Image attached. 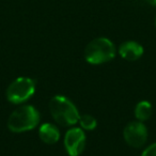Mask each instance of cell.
I'll return each mask as SVG.
<instances>
[{
    "instance_id": "9c48e42d",
    "label": "cell",
    "mask_w": 156,
    "mask_h": 156,
    "mask_svg": "<svg viewBox=\"0 0 156 156\" xmlns=\"http://www.w3.org/2000/svg\"><path fill=\"white\" fill-rule=\"evenodd\" d=\"M152 115V105L147 101L138 103L135 108V115L139 121H145L147 120Z\"/></svg>"
},
{
    "instance_id": "52a82bcc",
    "label": "cell",
    "mask_w": 156,
    "mask_h": 156,
    "mask_svg": "<svg viewBox=\"0 0 156 156\" xmlns=\"http://www.w3.org/2000/svg\"><path fill=\"white\" fill-rule=\"evenodd\" d=\"M119 54L127 61H136L143 55V48L139 43L134 41L124 42L119 48Z\"/></svg>"
},
{
    "instance_id": "7c38bea8",
    "label": "cell",
    "mask_w": 156,
    "mask_h": 156,
    "mask_svg": "<svg viewBox=\"0 0 156 156\" xmlns=\"http://www.w3.org/2000/svg\"><path fill=\"white\" fill-rule=\"evenodd\" d=\"M145 1H147V2H149L151 5H154V7H156V0H145Z\"/></svg>"
},
{
    "instance_id": "8992f818",
    "label": "cell",
    "mask_w": 156,
    "mask_h": 156,
    "mask_svg": "<svg viewBox=\"0 0 156 156\" xmlns=\"http://www.w3.org/2000/svg\"><path fill=\"white\" fill-rule=\"evenodd\" d=\"M64 147L69 156H78L86 147V134L81 128H71L65 134Z\"/></svg>"
},
{
    "instance_id": "6da1fadb",
    "label": "cell",
    "mask_w": 156,
    "mask_h": 156,
    "mask_svg": "<svg viewBox=\"0 0 156 156\" xmlns=\"http://www.w3.org/2000/svg\"><path fill=\"white\" fill-rule=\"evenodd\" d=\"M49 110L57 123L62 126L74 125L79 121V112L76 106L65 96L57 95L49 103Z\"/></svg>"
},
{
    "instance_id": "277c9868",
    "label": "cell",
    "mask_w": 156,
    "mask_h": 156,
    "mask_svg": "<svg viewBox=\"0 0 156 156\" xmlns=\"http://www.w3.org/2000/svg\"><path fill=\"white\" fill-rule=\"evenodd\" d=\"M35 92V80L29 77H20L9 86L7 98L13 104H22L28 101Z\"/></svg>"
},
{
    "instance_id": "3957f363",
    "label": "cell",
    "mask_w": 156,
    "mask_h": 156,
    "mask_svg": "<svg viewBox=\"0 0 156 156\" xmlns=\"http://www.w3.org/2000/svg\"><path fill=\"white\" fill-rule=\"evenodd\" d=\"M115 56L113 43L106 37H98L87 45L85 58L90 64H102L112 60Z\"/></svg>"
},
{
    "instance_id": "7a4b0ae2",
    "label": "cell",
    "mask_w": 156,
    "mask_h": 156,
    "mask_svg": "<svg viewBox=\"0 0 156 156\" xmlns=\"http://www.w3.org/2000/svg\"><path fill=\"white\" fill-rule=\"evenodd\" d=\"M40 122V113L31 105L20 106L12 112L8 120V127L13 133H24L33 129Z\"/></svg>"
},
{
    "instance_id": "8fae6325",
    "label": "cell",
    "mask_w": 156,
    "mask_h": 156,
    "mask_svg": "<svg viewBox=\"0 0 156 156\" xmlns=\"http://www.w3.org/2000/svg\"><path fill=\"white\" fill-rule=\"evenodd\" d=\"M141 156H156V143H153L150 147H147L142 152V155Z\"/></svg>"
},
{
    "instance_id": "ba28073f",
    "label": "cell",
    "mask_w": 156,
    "mask_h": 156,
    "mask_svg": "<svg viewBox=\"0 0 156 156\" xmlns=\"http://www.w3.org/2000/svg\"><path fill=\"white\" fill-rule=\"evenodd\" d=\"M40 138L47 144H54L58 142L60 138V132L55 125L50 123H45L40 127Z\"/></svg>"
},
{
    "instance_id": "30bf717a",
    "label": "cell",
    "mask_w": 156,
    "mask_h": 156,
    "mask_svg": "<svg viewBox=\"0 0 156 156\" xmlns=\"http://www.w3.org/2000/svg\"><path fill=\"white\" fill-rule=\"evenodd\" d=\"M79 123H80L81 127L85 128L87 130H92L96 127V119L90 115H83L79 117Z\"/></svg>"
},
{
    "instance_id": "5b68a950",
    "label": "cell",
    "mask_w": 156,
    "mask_h": 156,
    "mask_svg": "<svg viewBox=\"0 0 156 156\" xmlns=\"http://www.w3.org/2000/svg\"><path fill=\"white\" fill-rule=\"evenodd\" d=\"M123 136L126 143L133 147H140L147 138V129L141 122H130L125 126Z\"/></svg>"
}]
</instances>
